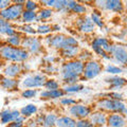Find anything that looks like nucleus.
I'll return each instance as SVG.
<instances>
[{
	"label": "nucleus",
	"mask_w": 127,
	"mask_h": 127,
	"mask_svg": "<svg viewBox=\"0 0 127 127\" xmlns=\"http://www.w3.org/2000/svg\"><path fill=\"white\" fill-rule=\"evenodd\" d=\"M45 42L51 49H55L58 51L65 49L67 47L78 46V41L75 37L70 36V35H65L63 33L47 35V37L45 38Z\"/></svg>",
	"instance_id": "obj_4"
},
{
	"label": "nucleus",
	"mask_w": 127,
	"mask_h": 127,
	"mask_svg": "<svg viewBox=\"0 0 127 127\" xmlns=\"http://www.w3.org/2000/svg\"><path fill=\"white\" fill-rule=\"evenodd\" d=\"M113 45L114 43H112L110 39L102 36L94 37L91 40V49H92L93 53L103 59H111Z\"/></svg>",
	"instance_id": "obj_5"
},
{
	"label": "nucleus",
	"mask_w": 127,
	"mask_h": 127,
	"mask_svg": "<svg viewBox=\"0 0 127 127\" xmlns=\"http://www.w3.org/2000/svg\"><path fill=\"white\" fill-rule=\"evenodd\" d=\"M38 93V89H23L21 91V97L23 98H34Z\"/></svg>",
	"instance_id": "obj_41"
},
{
	"label": "nucleus",
	"mask_w": 127,
	"mask_h": 127,
	"mask_svg": "<svg viewBox=\"0 0 127 127\" xmlns=\"http://www.w3.org/2000/svg\"><path fill=\"white\" fill-rule=\"evenodd\" d=\"M31 55L21 47H12L4 43L0 46V58L7 63L23 64L28 62Z\"/></svg>",
	"instance_id": "obj_2"
},
{
	"label": "nucleus",
	"mask_w": 127,
	"mask_h": 127,
	"mask_svg": "<svg viewBox=\"0 0 127 127\" xmlns=\"http://www.w3.org/2000/svg\"><path fill=\"white\" fill-rule=\"evenodd\" d=\"M23 11H25L23 4H17V3L13 2L9 7L0 12V17H2L4 20L12 23L20 21Z\"/></svg>",
	"instance_id": "obj_8"
},
{
	"label": "nucleus",
	"mask_w": 127,
	"mask_h": 127,
	"mask_svg": "<svg viewBox=\"0 0 127 127\" xmlns=\"http://www.w3.org/2000/svg\"><path fill=\"white\" fill-rule=\"evenodd\" d=\"M21 48H23L30 55H38L43 51L42 41L37 36H25Z\"/></svg>",
	"instance_id": "obj_9"
},
{
	"label": "nucleus",
	"mask_w": 127,
	"mask_h": 127,
	"mask_svg": "<svg viewBox=\"0 0 127 127\" xmlns=\"http://www.w3.org/2000/svg\"><path fill=\"white\" fill-rule=\"evenodd\" d=\"M43 88H45V90H57L62 88V83L57 81L56 78L50 77V78H47Z\"/></svg>",
	"instance_id": "obj_32"
},
{
	"label": "nucleus",
	"mask_w": 127,
	"mask_h": 127,
	"mask_svg": "<svg viewBox=\"0 0 127 127\" xmlns=\"http://www.w3.org/2000/svg\"><path fill=\"white\" fill-rule=\"evenodd\" d=\"M107 127H127V117L121 113H109Z\"/></svg>",
	"instance_id": "obj_16"
},
{
	"label": "nucleus",
	"mask_w": 127,
	"mask_h": 127,
	"mask_svg": "<svg viewBox=\"0 0 127 127\" xmlns=\"http://www.w3.org/2000/svg\"><path fill=\"white\" fill-rule=\"evenodd\" d=\"M126 39H127V32H126Z\"/></svg>",
	"instance_id": "obj_49"
},
{
	"label": "nucleus",
	"mask_w": 127,
	"mask_h": 127,
	"mask_svg": "<svg viewBox=\"0 0 127 127\" xmlns=\"http://www.w3.org/2000/svg\"><path fill=\"white\" fill-rule=\"evenodd\" d=\"M111 58L114 59L120 67L127 66V48L123 45L114 43L111 52Z\"/></svg>",
	"instance_id": "obj_12"
},
{
	"label": "nucleus",
	"mask_w": 127,
	"mask_h": 127,
	"mask_svg": "<svg viewBox=\"0 0 127 127\" xmlns=\"http://www.w3.org/2000/svg\"><path fill=\"white\" fill-rule=\"evenodd\" d=\"M76 125V120L70 117L69 114H63L58 116L55 127H75Z\"/></svg>",
	"instance_id": "obj_24"
},
{
	"label": "nucleus",
	"mask_w": 127,
	"mask_h": 127,
	"mask_svg": "<svg viewBox=\"0 0 127 127\" xmlns=\"http://www.w3.org/2000/svg\"><path fill=\"white\" fill-rule=\"evenodd\" d=\"M57 118L58 114L55 111H49V112L45 113V118H43V123L41 127H55Z\"/></svg>",
	"instance_id": "obj_27"
},
{
	"label": "nucleus",
	"mask_w": 127,
	"mask_h": 127,
	"mask_svg": "<svg viewBox=\"0 0 127 127\" xmlns=\"http://www.w3.org/2000/svg\"><path fill=\"white\" fill-rule=\"evenodd\" d=\"M12 3H13V1H11V0H0V12L9 7Z\"/></svg>",
	"instance_id": "obj_45"
},
{
	"label": "nucleus",
	"mask_w": 127,
	"mask_h": 127,
	"mask_svg": "<svg viewBox=\"0 0 127 127\" xmlns=\"http://www.w3.org/2000/svg\"><path fill=\"white\" fill-rule=\"evenodd\" d=\"M75 28L77 29V31L82 34H92L94 33L96 27L94 26V23L91 20L90 16H79V17H76L75 19Z\"/></svg>",
	"instance_id": "obj_11"
},
{
	"label": "nucleus",
	"mask_w": 127,
	"mask_h": 127,
	"mask_svg": "<svg viewBox=\"0 0 127 127\" xmlns=\"http://www.w3.org/2000/svg\"><path fill=\"white\" fill-rule=\"evenodd\" d=\"M62 88L65 94L67 95V94H75L82 92L85 89V86L81 84V83H77V84H73V85H63Z\"/></svg>",
	"instance_id": "obj_29"
},
{
	"label": "nucleus",
	"mask_w": 127,
	"mask_h": 127,
	"mask_svg": "<svg viewBox=\"0 0 127 127\" xmlns=\"http://www.w3.org/2000/svg\"><path fill=\"white\" fill-rule=\"evenodd\" d=\"M23 35L20 32H16L15 34L11 35V36H7L5 38V43L12 47H21L22 41H23Z\"/></svg>",
	"instance_id": "obj_25"
},
{
	"label": "nucleus",
	"mask_w": 127,
	"mask_h": 127,
	"mask_svg": "<svg viewBox=\"0 0 127 127\" xmlns=\"http://www.w3.org/2000/svg\"><path fill=\"white\" fill-rule=\"evenodd\" d=\"M104 70L105 72H107L110 75H119L123 72V68L120 66H117V65H111V64H108L104 67Z\"/></svg>",
	"instance_id": "obj_35"
},
{
	"label": "nucleus",
	"mask_w": 127,
	"mask_h": 127,
	"mask_svg": "<svg viewBox=\"0 0 127 127\" xmlns=\"http://www.w3.org/2000/svg\"><path fill=\"white\" fill-rule=\"evenodd\" d=\"M47 75L43 73H32L28 74L20 81V85L25 89H38L43 88L45 83L47 81Z\"/></svg>",
	"instance_id": "obj_6"
},
{
	"label": "nucleus",
	"mask_w": 127,
	"mask_h": 127,
	"mask_svg": "<svg viewBox=\"0 0 127 127\" xmlns=\"http://www.w3.org/2000/svg\"><path fill=\"white\" fill-rule=\"evenodd\" d=\"M126 104H127V98H126Z\"/></svg>",
	"instance_id": "obj_50"
},
{
	"label": "nucleus",
	"mask_w": 127,
	"mask_h": 127,
	"mask_svg": "<svg viewBox=\"0 0 127 127\" xmlns=\"http://www.w3.org/2000/svg\"><path fill=\"white\" fill-rule=\"evenodd\" d=\"M25 126H26L25 123L18 122V121H14V122L10 123L9 125H6V127H25Z\"/></svg>",
	"instance_id": "obj_46"
},
{
	"label": "nucleus",
	"mask_w": 127,
	"mask_h": 127,
	"mask_svg": "<svg viewBox=\"0 0 127 127\" xmlns=\"http://www.w3.org/2000/svg\"><path fill=\"white\" fill-rule=\"evenodd\" d=\"M85 64L79 59L64 61L59 68V77L63 85H73L83 81V71Z\"/></svg>",
	"instance_id": "obj_1"
},
{
	"label": "nucleus",
	"mask_w": 127,
	"mask_h": 127,
	"mask_svg": "<svg viewBox=\"0 0 127 127\" xmlns=\"http://www.w3.org/2000/svg\"><path fill=\"white\" fill-rule=\"evenodd\" d=\"M126 117H127V116H126Z\"/></svg>",
	"instance_id": "obj_53"
},
{
	"label": "nucleus",
	"mask_w": 127,
	"mask_h": 127,
	"mask_svg": "<svg viewBox=\"0 0 127 127\" xmlns=\"http://www.w3.org/2000/svg\"><path fill=\"white\" fill-rule=\"evenodd\" d=\"M101 97H108V98H112V100H118V101H124L123 94L117 91H109V92L100 94Z\"/></svg>",
	"instance_id": "obj_38"
},
{
	"label": "nucleus",
	"mask_w": 127,
	"mask_h": 127,
	"mask_svg": "<svg viewBox=\"0 0 127 127\" xmlns=\"http://www.w3.org/2000/svg\"><path fill=\"white\" fill-rule=\"evenodd\" d=\"M20 116V110L18 109H3L0 112V122L3 125H9L10 123L17 120Z\"/></svg>",
	"instance_id": "obj_15"
},
{
	"label": "nucleus",
	"mask_w": 127,
	"mask_h": 127,
	"mask_svg": "<svg viewBox=\"0 0 127 127\" xmlns=\"http://www.w3.org/2000/svg\"><path fill=\"white\" fill-rule=\"evenodd\" d=\"M102 12H100L98 10H94L90 13V18L92 22L94 23V26L96 28H100V29H104L105 28V22H104V19L102 17Z\"/></svg>",
	"instance_id": "obj_30"
},
{
	"label": "nucleus",
	"mask_w": 127,
	"mask_h": 127,
	"mask_svg": "<svg viewBox=\"0 0 127 127\" xmlns=\"http://www.w3.org/2000/svg\"><path fill=\"white\" fill-rule=\"evenodd\" d=\"M57 71V68L54 67V64H47L46 67L43 68V74H53Z\"/></svg>",
	"instance_id": "obj_42"
},
{
	"label": "nucleus",
	"mask_w": 127,
	"mask_h": 127,
	"mask_svg": "<svg viewBox=\"0 0 127 127\" xmlns=\"http://www.w3.org/2000/svg\"><path fill=\"white\" fill-rule=\"evenodd\" d=\"M25 70H23L22 64H16V63H10L3 68L2 75L10 78H19L23 74Z\"/></svg>",
	"instance_id": "obj_13"
},
{
	"label": "nucleus",
	"mask_w": 127,
	"mask_h": 127,
	"mask_svg": "<svg viewBox=\"0 0 127 127\" xmlns=\"http://www.w3.org/2000/svg\"><path fill=\"white\" fill-rule=\"evenodd\" d=\"M67 6H68V0H56L53 10L56 12H62V13H68Z\"/></svg>",
	"instance_id": "obj_37"
},
{
	"label": "nucleus",
	"mask_w": 127,
	"mask_h": 127,
	"mask_svg": "<svg viewBox=\"0 0 127 127\" xmlns=\"http://www.w3.org/2000/svg\"><path fill=\"white\" fill-rule=\"evenodd\" d=\"M61 30H62V27L59 25H52V31L53 32H57V33H59Z\"/></svg>",
	"instance_id": "obj_47"
},
{
	"label": "nucleus",
	"mask_w": 127,
	"mask_h": 127,
	"mask_svg": "<svg viewBox=\"0 0 127 127\" xmlns=\"http://www.w3.org/2000/svg\"><path fill=\"white\" fill-rule=\"evenodd\" d=\"M75 127H93V125L91 124L89 119H83V120H77L76 121V125H75Z\"/></svg>",
	"instance_id": "obj_43"
},
{
	"label": "nucleus",
	"mask_w": 127,
	"mask_h": 127,
	"mask_svg": "<svg viewBox=\"0 0 127 127\" xmlns=\"http://www.w3.org/2000/svg\"><path fill=\"white\" fill-rule=\"evenodd\" d=\"M105 83L108 85L109 90H117L127 85V79L120 75H111V76L105 78Z\"/></svg>",
	"instance_id": "obj_17"
},
{
	"label": "nucleus",
	"mask_w": 127,
	"mask_h": 127,
	"mask_svg": "<svg viewBox=\"0 0 127 127\" xmlns=\"http://www.w3.org/2000/svg\"><path fill=\"white\" fill-rule=\"evenodd\" d=\"M107 118H108V114L106 112L94 109L88 119L94 127H105L107 125Z\"/></svg>",
	"instance_id": "obj_14"
},
{
	"label": "nucleus",
	"mask_w": 127,
	"mask_h": 127,
	"mask_svg": "<svg viewBox=\"0 0 127 127\" xmlns=\"http://www.w3.org/2000/svg\"><path fill=\"white\" fill-rule=\"evenodd\" d=\"M92 107L83 104V103H76L75 105L67 108V112L70 117H72L75 120H83V119H88L92 112Z\"/></svg>",
	"instance_id": "obj_10"
},
{
	"label": "nucleus",
	"mask_w": 127,
	"mask_h": 127,
	"mask_svg": "<svg viewBox=\"0 0 127 127\" xmlns=\"http://www.w3.org/2000/svg\"><path fill=\"white\" fill-rule=\"evenodd\" d=\"M18 32H20L22 34H27L28 36H35V34L37 33L36 32V28H35L33 25H22L20 27H18Z\"/></svg>",
	"instance_id": "obj_34"
},
{
	"label": "nucleus",
	"mask_w": 127,
	"mask_h": 127,
	"mask_svg": "<svg viewBox=\"0 0 127 127\" xmlns=\"http://www.w3.org/2000/svg\"><path fill=\"white\" fill-rule=\"evenodd\" d=\"M54 10L53 9H49V7H45L41 6L39 11L37 12V22H41L42 21H47L52 17L54 14Z\"/></svg>",
	"instance_id": "obj_26"
},
{
	"label": "nucleus",
	"mask_w": 127,
	"mask_h": 127,
	"mask_svg": "<svg viewBox=\"0 0 127 127\" xmlns=\"http://www.w3.org/2000/svg\"><path fill=\"white\" fill-rule=\"evenodd\" d=\"M93 127H94V126H93ZM105 127H106V126H105Z\"/></svg>",
	"instance_id": "obj_52"
},
{
	"label": "nucleus",
	"mask_w": 127,
	"mask_h": 127,
	"mask_svg": "<svg viewBox=\"0 0 127 127\" xmlns=\"http://www.w3.org/2000/svg\"><path fill=\"white\" fill-rule=\"evenodd\" d=\"M67 12L68 13H73L75 15H77V17H79V16H85L87 14V12H88V9L82 2L74 1V0H68Z\"/></svg>",
	"instance_id": "obj_18"
},
{
	"label": "nucleus",
	"mask_w": 127,
	"mask_h": 127,
	"mask_svg": "<svg viewBox=\"0 0 127 127\" xmlns=\"http://www.w3.org/2000/svg\"><path fill=\"white\" fill-rule=\"evenodd\" d=\"M25 10L26 11H31V12H38L40 9V3L37 1H33V0H26L25 2Z\"/></svg>",
	"instance_id": "obj_36"
},
{
	"label": "nucleus",
	"mask_w": 127,
	"mask_h": 127,
	"mask_svg": "<svg viewBox=\"0 0 127 127\" xmlns=\"http://www.w3.org/2000/svg\"><path fill=\"white\" fill-rule=\"evenodd\" d=\"M59 52V56L64 58L65 61H70V59H75L77 58L79 52H81V48L78 46H73V47H67L63 49Z\"/></svg>",
	"instance_id": "obj_21"
},
{
	"label": "nucleus",
	"mask_w": 127,
	"mask_h": 127,
	"mask_svg": "<svg viewBox=\"0 0 127 127\" xmlns=\"http://www.w3.org/2000/svg\"><path fill=\"white\" fill-rule=\"evenodd\" d=\"M65 92H64L63 88L57 90H45L40 91L39 96L41 100H61L62 97L65 96Z\"/></svg>",
	"instance_id": "obj_22"
},
{
	"label": "nucleus",
	"mask_w": 127,
	"mask_h": 127,
	"mask_svg": "<svg viewBox=\"0 0 127 127\" xmlns=\"http://www.w3.org/2000/svg\"><path fill=\"white\" fill-rule=\"evenodd\" d=\"M124 11L126 12V14H127V1H124Z\"/></svg>",
	"instance_id": "obj_48"
},
{
	"label": "nucleus",
	"mask_w": 127,
	"mask_h": 127,
	"mask_svg": "<svg viewBox=\"0 0 127 127\" xmlns=\"http://www.w3.org/2000/svg\"><path fill=\"white\" fill-rule=\"evenodd\" d=\"M94 108L109 113H121L127 116V104L124 101L112 100L108 97H100L94 104Z\"/></svg>",
	"instance_id": "obj_3"
},
{
	"label": "nucleus",
	"mask_w": 127,
	"mask_h": 127,
	"mask_svg": "<svg viewBox=\"0 0 127 127\" xmlns=\"http://www.w3.org/2000/svg\"><path fill=\"white\" fill-rule=\"evenodd\" d=\"M19 85H20V81L17 78H10L4 76V75L0 76V87L4 90H7V91L17 90Z\"/></svg>",
	"instance_id": "obj_20"
},
{
	"label": "nucleus",
	"mask_w": 127,
	"mask_h": 127,
	"mask_svg": "<svg viewBox=\"0 0 127 127\" xmlns=\"http://www.w3.org/2000/svg\"><path fill=\"white\" fill-rule=\"evenodd\" d=\"M76 103H78L75 98L71 97V96H64L62 97L61 100H59V104H61L63 107H67V108H69V107L75 105Z\"/></svg>",
	"instance_id": "obj_40"
},
{
	"label": "nucleus",
	"mask_w": 127,
	"mask_h": 127,
	"mask_svg": "<svg viewBox=\"0 0 127 127\" xmlns=\"http://www.w3.org/2000/svg\"><path fill=\"white\" fill-rule=\"evenodd\" d=\"M36 32L39 35H50L52 34V25L50 23H39V25L36 27Z\"/></svg>",
	"instance_id": "obj_33"
},
{
	"label": "nucleus",
	"mask_w": 127,
	"mask_h": 127,
	"mask_svg": "<svg viewBox=\"0 0 127 127\" xmlns=\"http://www.w3.org/2000/svg\"><path fill=\"white\" fill-rule=\"evenodd\" d=\"M38 112V107L35 104H28L26 106H23L20 109V113L22 117H25L26 119L32 118Z\"/></svg>",
	"instance_id": "obj_31"
},
{
	"label": "nucleus",
	"mask_w": 127,
	"mask_h": 127,
	"mask_svg": "<svg viewBox=\"0 0 127 127\" xmlns=\"http://www.w3.org/2000/svg\"><path fill=\"white\" fill-rule=\"evenodd\" d=\"M55 2H56V0H41V1H39L40 5L45 7H49V9H53Z\"/></svg>",
	"instance_id": "obj_44"
},
{
	"label": "nucleus",
	"mask_w": 127,
	"mask_h": 127,
	"mask_svg": "<svg viewBox=\"0 0 127 127\" xmlns=\"http://www.w3.org/2000/svg\"><path fill=\"white\" fill-rule=\"evenodd\" d=\"M17 28H16L12 22H9L4 20L2 17H0V34L5 35V36H11V35L15 34L17 32Z\"/></svg>",
	"instance_id": "obj_23"
},
{
	"label": "nucleus",
	"mask_w": 127,
	"mask_h": 127,
	"mask_svg": "<svg viewBox=\"0 0 127 127\" xmlns=\"http://www.w3.org/2000/svg\"><path fill=\"white\" fill-rule=\"evenodd\" d=\"M20 21L23 25H33L34 22H37V12L31 11H23Z\"/></svg>",
	"instance_id": "obj_28"
},
{
	"label": "nucleus",
	"mask_w": 127,
	"mask_h": 127,
	"mask_svg": "<svg viewBox=\"0 0 127 127\" xmlns=\"http://www.w3.org/2000/svg\"><path fill=\"white\" fill-rule=\"evenodd\" d=\"M103 71H104L103 64L97 59H91V61L85 63L82 78L84 81H90V79H93L98 76Z\"/></svg>",
	"instance_id": "obj_7"
},
{
	"label": "nucleus",
	"mask_w": 127,
	"mask_h": 127,
	"mask_svg": "<svg viewBox=\"0 0 127 127\" xmlns=\"http://www.w3.org/2000/svg\"><path fill=\"white\" fill-rule=\"evenodd\" d=\"M103 11L112 13H124V2L121 0H105Z\"/></svg>",
	"instance_id": "obj_19"
},
{
	"label": "nucleus",
	"mask_w": 127,
	"mask_h": 127,
	"mask_svg": "<svg viewBox=\"0 0 127 127\" xmlns=\"http://www.w3.org/2000/svg\"><path fill=\"white\" fill-rule=\"evenodd\" d=\"M77 59H79L81 62L85 64L87 62L91 61V59H93V54L88 50H81V52H79L77 56Z\"/></svg>",
	"instance_id": "obj_39"
},
{
	"label": "nucleus",
	"mask_w": 127,
	"mask_h": 127,
	"mask_svg": "<svg viewBox=\"0 0 127 127\" xmlns=\"http://www.w3.org/2000/svg\"><path fill=\"white\" fill-rule=\"evenodd\" d=\"M25 127H29V126H27V125H26V126H25Z\"/></svg>",
	"instance_id": "obj_51"
}]
</instances>
